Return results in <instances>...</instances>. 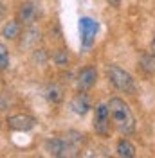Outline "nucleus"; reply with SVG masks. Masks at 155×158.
Listing matches in <instances>:
<instances>
[{
  "mask_svg": "<svg viewBox=\"0 0 155 158\" xmlns=\"http://www.w3.org/2000/svg\"><path fill=\"white\" fill-rule=\"evenodd\" d=\"M110 108V115H112V122L116 124V128L123 133V135H132L135 131V117L132 113L130 106L126 104L123 99L112 97L108 102Z\"/></svg>",
  "mask_w": 155,
  "mask_h": 158,
  "instance_id": "obj_1",
  "label": "nucleus"
},
{
  "mask_svg": "<svg viewBox=\"0 0 155 158\" xmlns=\"http://www.w3.org/2000/svg\"><path fill=\"white\" fill-rule=\"evenodd\" d=\"M107 77L119 92H125L130 95H134L137 92L135 81L132 77V74H128L125 69H121L117 65H108L107 67Z\"/></svg>",
  "mask_w": 155,
  "mask_h": 158,
  "instance_id": "obj_2",
  "label": "nucleus"
},
{
  "mask_svg": "<svg viewBox=\"0 0 155 158\" xmlns=\"http://www.w3.org/2000/svg\"><path fill=\"white\" fill-rule=\"evenodd\" d=\"M43 148L49 155L58 158L65 156H78V146L72 144L69 138H47Z\"/></svg>",
  "mask_w": 155,
  "mask_h": 158,
  "instance_id": "obj_3",
  "label": "nucleus"
},
{
  "mask_svg": "<svg viewBox=\"0 0 155 158\" xmlns=\"http://www.w3.org/2000/svg\"><path fill=\"white\" fill-rule=\"evenodd\" d=\"M42 15V6L36 0H25L22 6L18 7V13H16V20L24 27H31L36 20L40 18Z\"/></svg>",
  "mask_w": 155,
  "mask_h": 158,
  "instance_id": "obj_4",
  "label": "nucleus"
},
{
  "mask_svg": "<svg viewBox=\"0 0 155 158\" xmlns=\"http://www.w3.org/2000/svg\"><path fill=\"white\" fill-rule=\"evenodd\" d=\"M110 108L108 104H99L96 108L94 115V129L99 137H108L110 135Z\"/></svg>",
  "mask_w": 155,
  "mask_h": 158,
  "instance_id": "obj_5",
  "label": "nucleus"
},
{
  "mask_svg": "<svg viewBox=\"0 0 155 158\" xmlns=\"http://www.w3.org/2000/svg\"><path fill=\"white\" fill-rule=\"evenodd\" d=\"M97 29H99V25H97V22H94L92 18H88V16H83V18L79 20V31H81V45H83L85 49L92 47V43L96 41Z\"/></svg>",
  "mask_w": 155,
  "mask_h": 158,
  "instance_id": "obj_6",
  "label": "nucleus"
},
{
  "mask_svg": "<svg viewBox=\"0 0 155 158\" xmlns=\"http://www.w3.org/2000/svg\"><path fill=\"white\" fill-rule=\"evenodd\" d=\"M34 126H36L34 117H31L27 113H16L7 118V128L11 131H31Z\"/></svg>",
  "mask_w": 155,
  "mask_h": 158,
  "instance_id": "obj_7",
  "label": "nucleus"
},
{
  "mask_svg": "<svg viewBox=\"0 0 155 158\" xmlns=\"http://www.w3.org/2000/svg\"><path fill=\"white\" fill-rule=\"evenodd\" d=\"M96 81H97V70L94 67H85L78 74V90L87 92L96 85Z\"/></svg>",
  "mask_w": 155,
  "mask_h": 158,
  "instance_id": "obj_8",
  "label": "nucleus"
},
{
  "mask_svg": "<svg viewBox=\"0 0 155 158\" xmlns=\"http://www.w3.org/2000/svg\"><path fill=\"white\" fill-rule=\"evenodd\" d=\"M70 108H72V111L78 113V115H85L88 110H90V99H88V95L85 92L79 90V94H76L74 99L70 101Z\"/></svg>",
  "mask_w": 155,
  "mask_h": 158,
  "instance_id": "obj_9",
  "label": "nucleus"
},
{
  "mask_svg": "<svg viewBox=\"0 0 155 158\" xmlns=\"http://www.w3.org/2000/svg\"><path fill=\"white\" fill-rule=\"evenodd\" d=\"M42 40V32L38 29H34L33 25L27 27V31L24 32V36H22V49H34L36 45H38V41Z\"/></svg>",
  "mask_w": 155,
  "mask_h": 158,
  "instance_id": "obj_10",
  "label": "nucleus"
},
{
  "mask_svg": "<svg viewBox=\"0 0 155 158\" xmlns=\"http://www.w3.org/2000/svg\"><path fill=\"white\" fill-rule=\"evenodd\" d=\"M22 32V23L18 20H9L4 27H2V36L6 40H16Z\"/></svg>",
  "mask_w": 155,
  "mask_h": 158,
  "instance_id": "obj_11",
  "label": "nucleus"
},
{
  "mask_svg": "<svg viewBox=\"0 0 155 158\" xmlns=\"http://www.w3.org/2000/svg\"><path fill=\"white\" fill-rule=\"evenodd\" d=\"M117 156L121 158H132L135 156V146L130 142V140H126V138H121L119 142H117Z\"/></svg>",
  "mask_w": 155,
  "mask_h": 158,
  "instance_id": "obj_12",
  "label": "nucleus"
},
{
  "mask_svg": "<svg viewBox=\"0 0 155 158\" xmlns=\"http://www.w3.org/2000/svg\"><path fill=\"white\" fill-rule=\"evenodd\" d=\"M139 69L146 76H155V56L153 54H143L139 59Z\"/></svg>",
  "mask_w": 155,
  "mask_h": 158,
  "instance_id": "obj_13",
  "label": "nucleus"
},
{
  "mask_svg": "<svg viewBox=\"0 0 155 158\" xmlns=\"http://www.w3.org/2000/svg\"><path fill=\"white\" fill-rule=\"evenodd\" d=\"M45 97H47L51 102L58 104V102L63 101V90H61V86H58V85H49L47 90H45Z\"/></svg>",
  "mask_w": 155,
  "mask_h": 158,
  "instance_id": "obj_14",
  "label": "nucleus"
},
{
  "mask_svg": "<svg viewBox=\"0 0 155 158\" xmlns=\"http://www.w3.org/2000/svg\"><path fill=\"white\" fill-rule=\"evenodd\" d=\"M52 59H54V63L60 65V67H67L69 65V50L67 49H58L52 54Z\"/></svg>",
  "mask_w": 155,
  "mask_h": 158,
  "instance_id": "obj_15",
  "label": "nucleus"
},
{
  "mask_svg": "<svg viewBox=\"0 0 155 158\" xmlns=\"http://www.w3.org/2000/svg\"><path fill=\"white\" fill-rule=\"evenodd\" d=\"M9 69V52L4 43H0V72Z\"/></svg>",
  "mask_w": 155,
  "mask_h": 158,
  "instance_id": "obj_16",
  "label": "nucleus"
},
{
  "mask_svg": "<svg viewBox=\"0 0 155 158\" xmlns=\"http://www.w3.org/2000/svg\"><path fill=\"white\" fill-rule=\"evenodd\" d=\"M33 59H34L36 63H40V65H43V63L47 61V54H45V50H43V49H34Z\"/></svg>",
  "mask_w": 155,
  "mask_h": 158,
  "instance_id": "obj_17",
  "label": "nucleus"
},
{
  "mask_svg": "<svg viewBox=\"0 0 155 158\" xmlns=\"http://www.w3.org/2000/svg\"><path fill=\"white\" fill-rule=\"evenodd\" d=\"M108 4H110L112 7H119V6H121V0H108Z\"/></svg>",
  "mask_w": 155,
  "mask_h": 158,
  "instance_id": "obj_18",
  "label": "nucleus"
},
{
  "mask_svg": "<svg viewBox=\"0 0 155 158\" xmlns=\"http://www.w3.org/2000/svg\"><path fill=\"white\" fill-rule=\"evenodd\" d=\"M4 15H6V6L0 2V18H4Z\"/></svg>",
  "mask_w": 155,
  "mask_h": 158,
  "instance_id": "obj_19",
  "label": "nucleus"
},
{
  "mask_svg": "<svg viewBox=\"0 0 155 158\" xmlns=\"http://www.w3.org/2000/svg\"><path fill=\"white\" fill-rule=\"evenodd\" d=\"M150 49H152V54L155 56V36H153V40H152V45H150Z\"/></svg>",
  "mask_w": 155,
  "mask_h": 158,
  "instance_id": "obj_20",
  "label": "nucleus"
}]
</instances>
